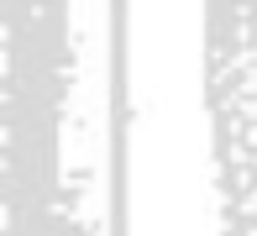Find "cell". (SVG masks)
<instances>
[{"instance_id": "1", "label": "cell", "mask_w": 257, "mask_h": 236, "mask_svg": "<svg viewBox=\"0 0 257 236\" xmlns=\"http://www.w3.org/2000/svg\"><path fill=\"white\" fill-rule=\"evenodd\" d=\"M205 110L220 236H257V0H205Z\"/></svg>"}]
</instances>
